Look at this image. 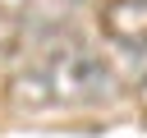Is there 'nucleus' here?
<instances>
[{"instance_id":"nucleus-1","label":"nucleus","mask_w":147,"mask_h":138,"mask_svg":"<svg viewBox=\"0 0 147 138\" xmlns=\"http://www.w3.org/2000/svg\"><path fill=\"white\" fill-rule=\"evenodd\" d=\"M115 92V69L87 51V46H60L18 69L5 87L14 110H46V106H83V101H106Z\"/></svg>"},{"instance_id":"nucleus-2","label":"nucleus","mask_w":147,"mask_h":138,"mask_svg":"<svg viewBox=\"0 0 147 138\" xmlns=\"http://www.w3.org/2000/svg\"><path fill=\"white\" fill-rule=\"evenodd\" d=\"M101 32L110 41L142 46L147 41V0H110L101 9Z\"/></svg>"},{"instance_id":"nucleus-3","label":"nucleus","mask_w":147,"mask_h":138,"mask_svg":"<svg viewBox=\"0 0 147 138\" xmlns=\"http://www.w3.org/2000/svg\"><path fill=\"white\" fill-rule=\"evenodd\" d=\"M23 32H28V28H23V18L14 14V5H5V0H0V51H9Z\"/></svg>"}]
</instances>
